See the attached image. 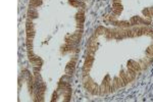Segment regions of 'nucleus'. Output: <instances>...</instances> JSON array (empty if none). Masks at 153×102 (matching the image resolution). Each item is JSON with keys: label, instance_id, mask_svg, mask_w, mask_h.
Wrapping results in <instances>:
<instances>
[{"label": "nucleus", "instance_id": "obj_1", "mask_svg": "<svg viewBox=\"0 0 153 102\" xmlns=\"http://www.w3.org/2000/svg\"><path fill=\"white\" fill-rule=\"evenodd\" d=\"M127 66H131L133 67V69L137 71V73H140V71H142V69H141V65H140V63L135 61V60H132V59H130L129 61H128L127 63Z\"/></svg>", "mask_w": 153, "mask_h": 102}, {"label": "nucleus", "instance_id": "obj_2", "mask_svg": "<svg viewBox=\"0 0 153 102\" xmlns=\"http://www.w3.org/2000/svg\"><path fill=\"white\" fill-rule=\"evenodd\" d=\"M76 23L84 24V22H85V12H84V8H81V9H79V11L76 12Z\"/></svg>", "mask_w": 153, "mask_h": 102}, {"label": "nucleus", "instance_id": "obj_3", "mask_svg": "<svg viewBox=\"0 0 153 102\" xmlns=\"http://www.w3.org/2000/svg\"><path fill=\"white\" fill-rule=\"evenodd\" d=\"M28 19H35L38 18V11L36 10L35 7H29V10H28Z\"/></svg>", "mask_w": 153, "mask_h": 102}, {"label": "nucleus", "instance_id": "obj_4", "mask_svg": "<svg viewBox=\"0 0 153 102\" xmlns=\"http://www.w3.org/2000/svg\"><path fill=\"white\" fill-rule=\"evenodd\" d=\"M142 19L140 16L138 15H136V16H132L131 19H130V23H131V26L132 27H135V26H139V25H141V22H142Z\"/></svg>", "mask_w": 153, "mask_h": 102}, {"label": "nucleus", "instance_id": "obj_5", "mask_svg": "<svg viewBox=\"0 0 153 102\" xmlns=\"http://www.w3.org/2000/svg\"><path fill=\"white\" fill-rule=\"evenodd\" d=\"M105 31H106V28L102 27V26H99V27L95 30V32H94L93 35H94L96 38H98L100 35H103V34H105Z\"/></svg>", "mask_w": 153, "mask_h": 102}, {"label": "nucleus", "instance_id": "obj_6", "mask_svg": "<svg viewBox=\"0 0 153 102\" xmlns=\"http://www.w3.org/2000/svg\"><path fill=\"white\" fill-rule=\"evenodd\" d=\"M43 4V0H31L30 1V7H39Z\"/></svg>", "mask_w": 153, "mask_h": 102}, {"label": "nucleus", "instance_id": "obj_7", "mask_svg": "<svg viewBox=\"0 0 153 102\" xmlns=\"http://www.w3.org/2000/svg\"><path fill=\"white\" fill-rule=\"evenodd\" d=\"M33 19H28L26 22V30H30V29H35V24L32 22Z\"/></svg>", "mask_w": 153, "mask_h": 102}, {"label": "nucleus", "instance_id": "obj_8", "mask_svg": "<svg viewBox=\"0 0 153 102\" xmlns=\"http://www.w3.org/2000/svg\"><path fill=\"white\" fill-rule=\"evenodd\" d=\"M26 47H27V50H33V40L32 39L26 40Z\"/></svg>", "mask_w": 153, "mask_h": 102}, {"label": "nucleus", "instance_id": "obj_9", "mask_svg": "<svg viewBox=\"0 0 153 102\" xmlns=\"http://www.w3.org/2000/svg\"><path fill=\"white\" fill-rule=\"evenodd\" d=\"M139 63H140V65H141V69H142V70H147V67H148V63L144 60V59H141V60H139L138 61Z\"/></svg>", "mask_w": 153, "mask_h": 102}, {"label": "nucleus", "instance_id": "obj_10", "mask_svg": "<svg viewBox=\"0 0 153 102\" xmlns=\"http://www.w3.org/2000/svg\"><path fill=\"white\" fill-rule=\"evenodd\" d=\"M126 33H127V38H135L136 34L132 31V29H126Z\"/></svg>", "mask_w": 153, "mask_h": 102}, {"label": "nucleus", "instance_id": "obj_11", "mask_svg": "<svg viewBox=\"0 0 153 102\" xmlns=\"http://www.w3.org/2000/svg\"><path fill=\"white\" fill-rule=\"evenodd\" d=\"M76 59H73V58H71L70 60L69 61V63L66 64V66L71 67V69H75V67H76Z\"/></svg>", "mask_w": 153, "mask_h": 102}, {"label": "nucleus", "instance_id": "obj_12", "mask_svg": "<svg viewBox=\"0 0 153 102\" xmlns=\"http://www.w3.org/2000/svg\"><path fill=\"white\" fill-rule=\"evenodd\" d=\"M112 8H116V9L122 10V5H121V2H112Z\"/></svg>", "mask_w": 153, "mask_h": 102}, {"label": "nucleus", "instance_id": "obj_13", "mask_svg": "<svg viewBox=\"0 0 153 102\" xmlns=\"http://www.w3.org/2000/svg\"><path fill=\"white\" fill-rule=\"evenodd\" d=\"M142 13H143V15L145 16V18H151V14H150V10H149V8H144V9L142 10Z\"/></svg>", "mask_w": 153, "mask_h": 102}, {"label": "nucleus", "instance_id": "obj_14", "mask_svg": "<svg viewBox=\"0 0 153 102\" xmlns=\"http://www.w3.org/2000/svg\"><path fill=\"white\" fill-rule=\"evenodd\" d=\"M75 73V69H71V67L69 66H65V74L70 75V76H73Z\"/></svg>", "mask_w": 153, "mask_h": 102}, {"label": "nucleus", "instance_id": "obj_15", "mask_svg": "<svg viewBox=\"0 0 153 102\" xmlns=\"http://www.w3.org/2000/svg\"><path fill=\"white\" fill-rule=\"evenodd\" d=\"M58 93L57 91H54L53 94H52V99H51V102H54V101H57V97H58Z\"/></svg>", "mask_w": 153, "mask_h": 102}, {"label": "nucleus", "instance_id": "obj_16", "mask_svg": "<svg viewBox=\"0 0 153 102\" xmlns=\"http://www.w3.org/2000/svg\"><path fill=\"white\" fill-rule=\"evenodd\" d=\"M121 11H122V10L116 9V8H113V9H112V13H113L114 15H116V16H120V15L121 14Z\"/></svg>", "mask_w": 153, "mask_h": 102}, {"label": "nucleus", "instance_id": "obj_17", "mask_svg": "<svg viewBox=\"0 0 153 102\" xmlns=\"http://www.w3.org/2000/svg\"><path fill=\"white\" fill-rule=\"evenodd\" d=\"M108 20H109L110 23H112V22H114V20H117V19H116V16L114 15L113 13H111V14L108 16Z\"/></svg>", "mask_w": 153, "mask_h": 102}, {"label": "nucleus", "instance_id": "obj_18", "mask_svg": "<svg viewBox=\"0 0 153 102\" xmlns=\"http://www.w3.org/2000/svg\"><path fill=\"white\" fill-rule=\"evenodd\" d=\"M27 55H28V57H29V58H31V57H34V56H35V53H34V51H33V50H27Z\"/></svg>", "mask_w": 153, "mask_h": 102}, {"label": "nucleus", "instance_id": "obj_19", "mask_svg": "<svg viewBox=\"0 0 153 102\" xmlns=\"http://www.w3.org/2000/svg\"><path fill=\"white\" fill-rule=\"evenodd\" d=\"M76 29H80V30H83V28H84V25H83V24H80V23H76Z\"/></svg>", "mask_w": 153, "mask_h": 102}, {"label": "nucleus", "instance_id": "obj_20", "mask_svg": "<svg viewBox=\"0 0 153 102\" xmlns=\"http://www.w3.org/2000/svg\"><path fill=\"white\" fill-rule=\"evenodd\" d=\"M148 36H149V37H151L152 39H153V30H152V29L150 30L149 32H148Z\"/></svg>", "mask_w": 153, "mask_h": 102}, {"label": "nucleus", "instance_id": "obj_21", "mask_svg": "<svg viewBox=\"0 0 153 102\" xmlns=\"http://www.w3.org/2000/svg\"><path fill=\"white\" fill-rule=\"evenodd\" d=\"M149 10H150V14H151V16H153V7H149Z\"/></svg>", "mask_w": 153, "mask_h": 102}, {"label": "nucleus", "instance_id": "obj_22", "mask_svg": "<svg viewBox=\"0 0 153 102\" xmlns=\"http://www.w3.org/2000/svg\"><path fill=\"white\" fill-rule=\"evenodd\" d=\"M150 48H151V51H152V54H153V44L150 46Z\"/></svg>", "mask_w": 153, "mask_h": 102}, {"label": "nucleus", "instance_id": "obj_23", "mask_svg": "<svg viewBox=\"0 0 153 102\" xmlns=\"http://www.w3.org/2000/svg\"><path fill=\"white\" fill-rule=\"evenodd\" d=\"M113 2H121V0H113Z\"/></svg>", "mask_w": 153, "mask_h": 102}]
</instances>
